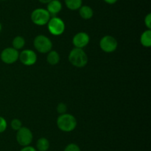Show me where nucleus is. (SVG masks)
<instances>
[{"label": "nucleus", "mask_w": 151, "mask_h": 151, "mask_svg": "<svg viewBox=\"0 0 151 151\" xmlns=\"http://www.w3.org/2000/svg\"><path fill=\"white\" fill-rule=\"evenodd\" d=\"M57 126L58 129L65 133L72 132L76 128L77 120L73 115L69 113L61 114L57 118Z\"/></svg>", "instance_id": "1"}, {"label": "nucleus", "mask_w": 151, "mask_h": 151, "mask_svg": "<svg viewBox=\"0 0 151 151\" xmlns=\"http://www.w3.org/2000/svg\"><path fill=\"white\" fill-rule=\"evenodd\" d=\"M69 62L76 68H83L88 63V56L83 49L74 47L69 54Z\"/></svg>", "instance_id": "2"}, {"label": "nucleus", "mask_w": 151, "mask_h": 151, "mask_svg": "<svg viewBox=\"0 0 151 151\" xmlns=\"http://www.w3.org/2000/svg\"><path fill=\"white\" fill-rule=\"evenodd\" d=\"M33 45L35 50L41 53H47L52 48V42L47 36L39 34L33 40Z\"/></svg>", "instance_id": "3"}, {"label": "nucleus", "mask_w": 151, "mask_h": 151, "mask_svg": "<svg viewBox=\"0 0 151 151\" xmlns=\"http://www.w3.org/2000/svg\"><path fill=\"white\" fill-rule=\"evenodd\" d=\"M50 18H51L50 14L47 9L44 8L35 9L30 15L31 21L33 22V24L38 26H44L47 25Z\"/></svg>", "instance_id": "4"}, {"label": "nucleus", "mask_w": 151, "mask_h": 151, "mask_svg": "<svg viewBox=\"0 0 151 151\" xmlns=\"http://www.w3.org/2000/svg\"><path fill=\"white\" fill-rule=\"evenodd\" d=\"M47 25L49 32L52 35L56 36L62 35L64 33L66 28L64 22L60 18L57 16H52Z\"/></svg>", "instance_id": "5"}, {"label": "nucleus", "mask_w": 151, "mask_h": 151, "mask_svg": "<svg viewBox=\"0 0 151 151\" xmlns=\"http://www.w3.org/2000/svg\"><path fill=\"white\" fill-rule=\"evenodd\" d=\"M16 139L18 144L22 147L30 145L33 140V134L30 129L22 126L19 130L16 131Z\"/></svg>", "instance_id": "6"}, {"label": "nucleus", "mask_w": 151, "mask_h": 151, "mask_svg": "<svg viewBox=\"0 0 151 151\" xmlns=\"http://www.w3.org/2000/svg\"><path fill=\"white\" fill-rule=\"evenodd\" d=\"M100 47L105 53H113L118 47L117 40L112 36H104L100 41Z\"/></svg>", "instance_id": "7"}, {"label": "nucleus", "mask_w": 151, "mask_h": 151, "mask_svg": "<svg viewBox=\"0 0 151 151\" xmlns=\"http://www.w3.org/2000/svg\"><path fill=\"white\" fill-rule=\"evenodd\" d=\"M19 52L12 47H6L0 53V59L4 63L7 65H11L17 62L19 59Z\"/></svg>", "instance_id": "8"}, {"label": "nucleus", "mask_w": 151, "mask_h": 151, "mask_svg": "<svg viewBox=\"0 0 151 151\" xmlns=\"http://www.w3.org/2000/svg\"><path fill=\"white\" fill-rule=\"evenodd\" d=\"M37 54L34 50L30 49L23 50L19 53V59L20 62L26 66H32L35 65L37 62Z\"/></svg>", "instance_id": "9"}, {"label": "nucleus", "mask_w": 151, "mask_h": 151, "mask_svg": "<svg viewBox=\"0 0 151 151\" xmlns=\"http://www.w3.org/2000/svg\"><path fill=\"white\" fill-rule=\"evenodd\" d=\"M90 41V37L86 32H79L75 34L72 38V44L77 48L83 49Z\"/></svg>", "instance_id": "10"}, {"label": "nucleus", "mask_w": 151, "mask_h": 151, "mask_svg": "<svg viewBox=\"0 0 151 151\" xmlns=\"http://www.w3.org/2000/svg\"><path fill=\"white\" fill-rule=\"evenodd\" d=\"M62 10V4L59 0H52L47 4V10L49 12L50 16H56L58 13Z\"/></svg>", "instance_id": "11"}, {"label": "nucleus", "mask_w": 151, "mask_h": 151, "mask_svg": "<svg viewBox=\"0 0 151 151\" xmlns=\"http://www.w3.org/2000/svg\"><path fill=\"white\" fill-rule=\"evenodd\" d=\"M79 14L82 19L88 20L91 19L94 15V11L90 6L82 5L79 9Z\"/></svg>", "instance_id": "12"}, {"label": "nucleus", "mask_w": 151, "mask_h": 151, "mask_svg": "<svg viewBox=\"0 0 151 151\" xmlns=\"http://www.w3.org/2000/svg\"><path fill=\"white\" fill-rule=\"evenodd\" d=\"M50 147V141L47 138L41 137L37 140L35 149L37 150V151H48Z\"/></svg>", "instance_id": "13"}, {"label": "nucleus", "mask_w": 151, "mask_h": 151, "mask_svg": "<svg viewBox=\"0 0 151 151\" xmlns=\"http://www.w3.org/2000/svg\"><path fill=\"white\" fill-rule=\"evenodd\" d=\"M47 61L50 65H58L60 62V55L56 50H51L47 53Z\"/></svg>", "instance_id": "14"}, {"label": "nucleus", "mask_w": 151, "mask_h": 151, "mask_svg": "<svg viewBox=\"0 0 151 151\" xmlns=\"http://www.w3.org/2000/svg\"><path fill=\"white\" fill-rule=\"evenodd\" d=\"M140 42L145 47H150L151 46V30H146L140 36Z\"/></svg>", "instance_id": "15"}, {"label": "nucleus", "mask_w": 151, "mask_h": 151, "mask_svg": "<svg viewBox=\"0 0 151 151\" xmlns=\"http://www.w3.org/2000/svg\"><path fill=\"white\" fill-rule=\"evenodd\" d=\"M66 7L71 10H78L82 6V0H64Z\"/></svg>", "instance_id": "16"}, {"label": "nucleus", "mask_w": 151, "mask_h": 151, "mask_svg": "<svg viewBox=\"0 0 151 151\" xmlns=\"http://www.w3.org/2000/svg\"><path fill=\"white\" fill-rule=\"evenodd\" d=\"M24 45L25 39L23 36H16L13 39V41H12V46H13V48H15L17 50L23 48L24 47Z\"/></svg>", "instance_id": "17"}, {"label": "nucleus", "mask_w": 151, "mask_h": 151, "mask_svg": "<svg viewBox=\"0 0 151 151\" xmlns=\"http://www.w3.org/2000/svg\"><path fill=\"white\" fill-rule=\"evenodd\" d=\"M10 126L13 130L17 131L22 127V122L19 118H13L10 122Z\"/></svg>", "instance_id": "18"}, {"label": "nucleus", "mask_w": 151, "mask_h": 151, "mask_svg": "<svg viewBox=\"0 0 151 151\" xmlns=\"http://www.w3.org/2000/svg\"><path fill=\"white\" fill-rule=\"evenodd\" d=\"M63 151H81V150L77 144L70 143L65 147Z\"/></svg>", "instance_id": "19"}, {"label": "nucleus", "mask_w": 151, "mask_h": 151, "mask_svg": "<svg viewBox=\"0 0 151 151\" xmlns=\"http://www.w3.org/2000/svg\"><path fill=\"white\" fill-rule=\"evenodd\" d=\"M56 110H57V112L60 115L66 113V111H67V106H66V104L63 103V102H60V103H59L58 105H57Z\"/></svg>", "instance_id": "20"}, {"label": "nucleus", "mask_w": 151, "mask_h": 151, "mask_svg": "<svg viewBox=\"0 0 151 151\" xmlns=\"http://www.w3.org/2000/svg\"><path fill=\"white\" fill-rule=\"evenodd\" d=\"M7 127V123L5 118L2 116H0V133H3L6 130Z\"/></svg>", "instance_id": "21"}, {"label": "nucleus", "mask_w": 151, "mask_h": 151, "mask_svg": "<svg viewBox=\"0 0 151 151\" xmlns=\"http://www.w3.org/2000/svg\"><path fill=\"white\" fill-rule=\"evenodd\" d=\"M145 25L147 29H151V13H148L145 18Z\"/></svg>", "instance_id": "22"}, {"label": "nucleus", "mask_w": 151, "mask_h": 151, "mask_svg": "<svg viewBox=\"0 0 151 151\" xmlns=\"http://www.w3.org/2000/svg\"><path fill=\"white\" fill-rule=\"evenodd\" d=\"M19 151H37V150L34 147L31 146V145H28V146L23 147Z\"/></svg>", "instance_id": "23"}, {"label": "nucleus", "mask_w": 151, "mask_h": 151, "mask_svg": "<svg viewBox=\"0 0 151 151\" xmlns=\"http://www.w3.org/2000/svg\"><path fill=\"white\" fill-rule=\"evenodd\" d=\"M103 1H104L106 3H107V4H115V3H116L118 0H103Z\"/></svg>", "instance_id": "24"}, {"label": "nucleus", "mask_w": 151, "mask_h": 151, "mask_svg": "<svg viewBox=\"0 0 151 151\" xmlns=\"http://www.w3.org/2000/svg\"><path fill=\"white\" fill-rule=\"evenodd\" d=\"M38 1L41 3H42V4H48V3L50 2V1H51L52 0H38Z\"/></svg>", "instance_id": "25"}, {"label": "nucleus", "mask_w": 151, "mask_h": 151, "mask_svg": "<svg viewBox=\"0 0 151 151\" xmlns=\"http://www.w3.org/2000/svg\"><path fill=\"white\" fill-rule=\"evenodd\" d=\"M1 29H2V26H1V24L0 23V33H1Z\"/></svg>", "instance_id": "26"}, {"label": "nucleus", "mask_w": 151, "mask_h": 151, "mask_svg": "<svg viewBox=\"0 0 151 151\" xmlns=\"http://www.w3.org/2000/svg\"><path fill=\"white\" fill-rule=\"evenodd\" d=\"M0 1H5V0H0Z\"/></svg>", "instance_id": "27"}]
</instances>
